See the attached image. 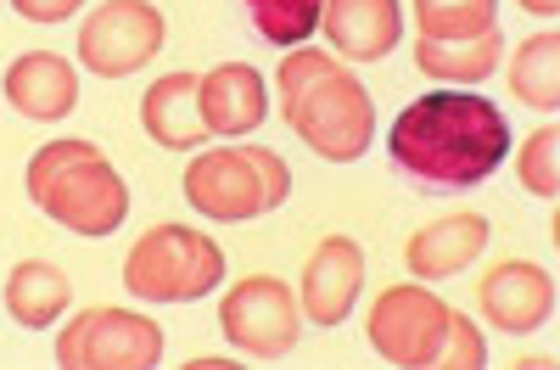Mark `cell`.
I'll list each match as a JSON object with an SVG mask.
<instances>
[{
  "mask_svg": "<svg viewBox=\"0 0 560 370\" xmlns=\"http://www.w3.org/2000/svg\"><path fill=\"white\" fill-rule=\"evenodd\" d=\"M224 281V247L191 224H152L124 258V287L140 303H197Z\"/></svg>",
  "mask_w": 560,
  "mask_h": 370,
  "instance_id": "8992f818",
  "label": "cell"
},
{
  "mask_svg": "<svg viewBox=\"0 0 560 370\" xmlns=\"http://www.w3.org/2000/svg\"><path fill=\"white\" fill-rule=\"evenodd\" d=\"M522 185L533 197L555 203V192H560V129L555 124L527 135V147H522Z\"/></svg>",
  "mask_w": 560,
  "mask_h": 370,
  "instance_id": "7402d4cb",
  "label": "cell"
},
{
  "mask_svg": "<svg viewBox=\"0 0 560 370\" xmlns=\"http://www.w3.org/2000/svg\"><path fill=\"white\" fill-rule=\"evenodd\" d=\"M420 39H477L499 28V0H415Z\"/></svg>",
  "mask_w": 560,
  "mask_h": 370,
  "instance_id": "ffe728a7",
  "label": "cell"
},
{
  "mask_svg": "<svg viewBox=\"0 0 560 370\" xmlns=\"http://www.w3.org/2000/svg\"><path fill=\"white\" fill-rule=\"evenodd\" d=\"M359 287H364V247L353 236H325L308 264H303V320L314 326H342L359 303Z\"/></svg>",
  "mask_w": 560,
  "mask_h": 370,
  "instance_id": "8fae6325",
  "label": "cell"
},
{
  "mask_svg": "<svg viewBox=\"0 0 560 370\" xmlns=\"http://www.w3.org/2000/svg\"><path fill=\"white\" fill-rule=\"evenodd\" d=\"M197 113H202L208 135H253L269 113L264 73L247 62H219V68L197 73Z\"/></svg>",
  "mask_w": 560,
  "mask_h": 370,
  "instance_id": "7c38bea8",
  "label": "cell"
},
{
  "mask_svg": "<svg viewBox=\"0 0 560 370\" xmlns=\"http://www.w3.org/2000/svg\"><path fill=\"white\" fill-rule=\"evenodd\" d=\"M488 247V219L482 213H443L432 224H420L409 247H404V264L415 281H448V275L471 269Z\"/></svg>",
  "mask_w": 560,
  "mask_h": 370,
  "instance_id": "4fadbf2b",
  "label": "cell"
},
{
  "mask_svg": "<svg viewBox=\"0 0 560 370\" xmlns=\"http://www.w3.org/2000/svg\"><path fill=\"white\" fill-rule=\"evenodd\" d=\"M510 90L516 102L538 107V113H555L560 107V34L544 28V34H527L510 57Z\"/></svg>",
  "mask_w": 560,
  "mask_h": 370,
  "instance_id": "d6986e66",
  "label": "cell"
},
{
  "mask_svg": "<svg viewBox=\"0 0 560 370\" xmlns=\"http://www.w3.org/2000/svg\"><path fill=\"white\" fill-rule=\"evenodd\" d=\"M163 12L152 0H102L79 23V62L96 79H129L163 51Z\"/></svg>",
  "mask_w": 560,
  "mask_h": 370,
  "instance_id": "9c48e42d",
  "label": "cell"
},
{
  "mask_svg": "<svg viewBox=\"0 0 560 370\" xmlns=\"http://www.w3.org/2000/svg\"><path fill=\"white\" fill-rule=\"evenodd\" d=\"M287 192H292V169L269 147H219L185 169V203L219 224L264 219L287 203Z\"/></svg>",
  "mask_w": 560,
  "mask_h": 370,
  "instance_id": "5b68a950",
  "label": "cell"
},
{
  "mask_svg": "<svg viewBox=\"0 0 560 370\" xmlns=\"http://www.w3.org/2000/svg\"><path fill=\"white\" fill-rule=\"evenodd\" d=\"M477 303L493 320V332L527 337L549 326V314H555V275L533 258H504L477 281Z\"/></svg>",
  "mask_w": 560,
  "mask_h": 370,
  "instance_id": "30bf717a",
  "label": "cell"
},
{
  "mask_svg": "<svg viewBox=\"0 0 560 370\" xmlns=\"http://www.w3.org/2000/svg\"><path fill=\"white\" fill-rule=\"evenodd\" d=\"M140 124L163 152H191L208 141V124L197 113V73H163L140 96Z\"/></svg>",
  "mask_w": 560,
  "mask_h": 370,
  "instance_id": "2e32d148",
  "label": "cell"
},
{
  "mask_svg": "<svg viewBox=\"0 0 560 370\" xmlns=\"http://www.w3.org/2000/svg\"><path fill=\"white\" fill-rule=\"evenodd\" d=\"M393 163L420 180V185H448V192H465V185L493 180V169L510 152V124L488 96H471V90H432L398 113L393 135H387Z\"/></svg>",
  "mask_w": 560,
  "mask_h": 370,
  "instance_id": "6da1fadb",
  "label": "cell"
},
{
  "mask_svg": "<svg viewBox=\"0 0 560 370\" xmlns=\"http://www.w3.org/2000/svg\"><path fill=\"white\" fill-rule=\"evenodd\" d=\"M504 57V34H477V39H420L415 45V68L427 79H443V84H482L493 79Z\"/></svg>",
  "mask_w": 560,
  "mask_h": 370,
  "instance_id": "ac0fdd59",
  "label": "cell"
},
{
  "mask_svg": "<svg viewBox=\"0 0 560 370\" xmlns=\"http://www.w3.org/2000/svg\"><path fill=\"white\" fill-rule=\"evenodd\" d=\"M68 275L51 264V258H23L12 275H7V314L18 320L23 332H45L57 326V314H68Z\"/></svg>",
  "mask_w": 560,
  "mask_h": 370,
  "instance_id": "e0dca14e",
  "label": "cell"
},
{
  "mask_svg": "<svg viewBox=\"0 0 560 370\" xmlns=\"http://www.w3.org/2000/svg\"><path fill=\"white\" fill-rule=\"evenodd\" d=\"M219 326H224V343L242 348L247 359H280V354L298 348L303 303L287 281H275V275H247V281H236L224 292Z\"/></svg>",
  "mask_w": 560,
  "mask_h": 370,
  "instance_id": "ba28073f",
  "label": "cell"
},
{
  "mask_svg": "<svg viewBox=\"0 0 560 370\" xmlns=\"http://www.w3.org/2000/svg\"><path fill=\"white\" fill-rule=\"evenodd\" d=\"M280 118L325 163H353L376 141V102L331 51H287L275 73Z\"/></svg>",
  "mask_w": 560,
  "mask_h": 370,
  "instance_id": "7a4b0ae2",
  "label": "cell"
},
{
  "mask_svg": "<svg viewBox=\"0 0 560 370\" xmlns=\"http://www.w3.org/2000/svg\"><path fill=\"white\" fill-rule=\"evenodd\" d=\"M163 359L158 320L129 309H84L57 332L62 370H152Z\"/></svg>",
  "mask_w": 560,
  "mask_h": 370,
  "instance_id": "52a82bcc",
  "label": "cell"
},
{
  "mask_svg": "<svg viewBox=\"0 0 560 370\" xmlns=\"http://www.w3.org/2000/svg\"><path fill=\"white\" fill-rule=\"evenodd\" d=\"M325 12V0H247V18L269 45H303Z\"/></svg>",
  "mask_w": 560,
  "mask_h": 370,
  "instance_id": "44dd1931",
  "label": "cell"
},
{
  "mask_svg": "<svg viewBox=\"0 0 560 370\" xmlns=\"http://www.w3.org/2000/svg\"><path fill=\"white\" fill-rule=\"evenodd\" d=\"M0 84H7V102H12L23 118H34V124H57V118H68V113L79 107V73H73V62L57 57V51H28V57H18Z\"/></svg>",
  "mask_w": 560,
  "mask_h": 370,
  "instance_id": "9a60e30c",
  "label": "cell"
},
{
  "mask_svg": "<svg viewBox=\"0 0 560 370\" xmlns=\"http://www.w3.org/2000/svg\"><path fill=\"white\" fill-rule=\"evenodd\" d=\"M325 39L353 62H382L404 39V7L398 0H325L319 12Z\"/></svg>",
  "mask_w": 560,
  "mask_h": 370,
  "instance_id": "5bb4252c",
  "label": "cell"
},
{
  "mask_svg": "<svg viewBox=\"0 0 560 370\" xmlns=\"http://www.w3.org/2000/svg\"><path fill=\"white\" fill-rule=\"evenodd\" d=\"M370 348L398 370H482V332L427 287H387L364 320Z\"/></svg>",
  "mask_w": 560,
  "mask_h": 370,
  "instance_id": "3957f363",
  "label": "cell"
},
{
  "mask_svg": "<svg viewBox=\"0 0 560 370\" xmlns=\"http://www.w3.org/2000/svg\"><path fill=\"white\" fill-rule=\"evenodd\" d=\"M28 203L73 236H113L129 219V185L90 141H45L28 158Z\"/></svg>",
  "mask_w": 560,
  "mask_h": 370,
  "instance_id": "277c9868",
  "label": "cell"
},
{
  "mask_svg": "<svg viewBox=\"0 0 560 370\" xmlns=\"http://www.w3.org/2000/svg\"><path fill=\"white\" fill-rule=\"evenodd\" d=\"M84 0H12V12L28 18V23H68Z\"/></svg>",
  "mask_w": 560,
  "mask_h": 370,
  "instance_id": "603a6c76",
  "label": "cell"
},
{
  "mask_svg": "<svg viewBox=\"0 0 560 370\" xmlns=\"http://www.w3.org/2000/svg\"><path fill=\"white\" fill-rule=\"evenodd\" d=\"M522 12H533V18H555L560 12V0H516Z\"/></svg>",
  "mask_w": 560,
  "mask_h": 370,
  "instance_id": "cb8c5ba5",
  "label": "cell"
}]
</instances>
